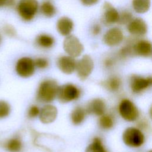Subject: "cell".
Returning <instances> with one entry per match:
<instances>
[{
  "mask_svg": "<svg viewBox=\"0 0 152 152\" xmlns=\"http://www.w3.org/2000/svg\"><path fill=\"white\" fill-rule=\"evenodd\" d=\"M122 138L124 143L131 147L141 146L145 140L143 133L140 129L134 127L126 128L123 134Z\"/></svg>",
  "mask_w": 152,
  "mask_h": 152,
  "instance_id": "cell-3",
  "label": "cell"
},
{
  "mask_svg": "<svg viewBox=\"0 0 152 152\" xmlns=\"http://www.w3.org/2000/svg\"><path fill=\"white\" fill-rule=\"evenodd\" d=\"M36 43L40 47L43 48H49L54 44V39L53 37L46 34H39L36 39Z\"/></svg>",
  "mask_w": 152,
  "mask_h": 152,
  "instance_id": "cell-20",
  "label": "cell"
},
{
  "mask_svg": "<svg viewBox=\"0 0 152 152\" xmlns=\"http://www.w3.org/2000/svg\"><path fill=\"white\" fill-rule=\"evenodd\" d=\"M148 152H151V151H148Z\"/></svg>",
  "mask_w": 152,
  "mask_h": 152,
  "instance_id": "cell-36",
  "label": "cell"
},
{
  "mask_svg": "<svg viewBox=\"0 0 152 152\" xmlns=\"http://www.w3.org/2000/svg\"><path fill=\"white\" fill-rule=\"evenodd\" d=\"M40 11L43 15L47 17H52L56 14V8L49 1H44L40 6Z\"/></svg>",
  "mask_w": 152,
  "mask_h": 152,
  "instance_id": "cell-24",
  "label": "cell"
},
{
  "mask_svg": "<svg viewBox=\"0 0 152 152\" xmlns=\"http://www.w3.org/2000/svg\"><path fill=\"white\" fill-rule=\"evenodd\" d=\"M106 110V104L104 101L97 98L92 100L87 105V112L97 116H102Z\"/></svg>",
  "mask_w": 152,
  "mask_h": 152,
  "instance_id": "cell-18",
  "label": "cell"
},
{
  "mask_svg": "<svg viewBox=\"0 0 152 152\" xmlns=\"http://www.w3.org/2000/svg\"><path fill=\"white\" fill-rule=\"evenodd\" d=\"M57 83L53 80H45L39 85L36 98L40 102L49 103L56 97L58 88Z\"/></svg>",
  "mask_w": 152,
  "mask_h": 152,
  "instance_id": "cell-1",
  "label": "cell"
},
{
  "mask_svg": "<svg viewBox=\"0 0 152 152\" xmlns=\"http://www.w3.org/2000/svg\"><path fill=\"white\" fill-rule=\"evenodd\" d=\"M39 8L37 0H20L17 5V12L24 21H30L34 18Z\"/></svg>",
  "mask_w": 152,
  "mask_h": 152,
  "instance_id": "cell-2",
  "label": "cell"
},
{
  "mask_svg": "<svg viewBox=\"0 0 152 152\" xmlns=\"http://www.w3.org/2000/svg\"><path fill=\"white\" fill-rule=\"evenodd\" d=\"M63 47L65 52L70 56H79L84 50V46L79 39L74 35L67 36L63 42Z\"/></svg>",
  "mask_w": 152,
  "mask_h": 152,
  "instance_id": "cell-5",
  "label": "cell"
},
{
  "mask_svg": "<svg viewBox=\"0 0 152 152\" xmlns=\"http://www.w3.org/2000/svg\"><path fill=\"white\" fill-rule=\"evenodd\" d=\"M121 116L127 121H135L139 115V112L135 105L128 99L122 100L119 106Z\"/></svg>",
  "mask_w": 152,
  "mask_h": 152,
  "instance_id": "cell-7",
  "label": "cell"
},
{
  "mask_svg": "<svg viewBox=\"0 0 152 152\" xmlns=\"http://www.w3.org/2000/svg\"><path fill=\"white\" fill-rule=\"evenodd\" d=\"M5 7V0H0V7Z\"/></svg>",
  "mask_w": 152,
  "mask_h": 152,
  "instance_id": "cell-34",
  "label": "cell"
},
{
  "mask_svg": "<svg viewBox=\"0 0 152 152\" xmlns=\"http://www.w3.org/2000/svg\"><path fill=\"white\" fill-rule=\"evenodd\" d=\"M15 70L18 75L22 78H28L34 72V61L29 57H22L18 59L15 65Z\"/></svg>",
  "mask_w": 152,
  "mask_h": 152,
  "instance_id": "cell-6",
  "label": "cell"
},
{
  "mask_svg": "<svg viewBox=\"0 0 152 152\" xmlns=\"http://www.w3.org/2000/svg\"><path fill=\"white\" fill-rule=\"evenodd\" d=\"M58 114L56 107L51 104L44 106L40 110L39 118L43 124H49L53 122Z\"/></svg>",
  "mask_w": 152,
  "mask_h": 152,
  "instance_id": "cell-15",
  "label": "cell"
},
{
  "mask_svg": "<svg viewBox=\"0 0 152 152\" xmlns=\"http://www.w3.org/2000/svg\"><path fill=\"white\" fill-rule=\"evenodd\" d=\"M3 31L5 34L10 37H14L17 33L14 27L10 24H5L4 26Z\"/></svg>",
  "mask_w": 152,
  "mask_h": 152,
  "instance_id": "cell-29",
  "label": "cell"
},
{
  "mask_svg": "<svg viewBox=\"0 0 152 152\" xmlns=\"http://www.w3.org/2000/svg\"><path fill=\"white\" fill-rule=\"evenodd\" d=\"M11 111L10 103L4 100H0V119L8 117Z\"/></svg>",
  "mask_w": 152,
  "mask_h": 152,
  "instance_id": "cell-26",
  "label": "cell"
},
{
  "mask_svg": "<svg viewBox=\"0 0 152 152\" xmlns=\"http://www.w3.org/2000/svg\"><path fill=\"white\" fill-rule=\"evenodd\" d=\"M127 29L129 33L135 37L142 36L147 32V25L142 18H136L128 24Z\"/></svg>",
  "mask_w": 152,
  "mask_h": 152,
  "instance_id": "cell-11",
  "label": "cell"
},
{
  "mask_svg": "<svg viewBox=\"0 0 152 152\" xmlns=\"http://www.w3.org/2000/svg\"><path fill=\"white\" fill-rule=\"evenodd\" d=\"M74 28V23L72 20L67 17H61L56 23V28L60 34L67 36L70 34Z\"/></svg>",
  "mask_w": 152,
  "mask_h": 152,
  "instance_id": "cell-17",
  "label": "cell"
},
{
  "mask_svg": "<svg viewBox=\"0 0 152 152\" xmlns=\"http://www.w3.org/2000/svg\"><path fill=\"white\" fill-rule=\"evenodd\" d=\"M114 63H115V61L113 60V59H112L111 58H106L104 61V66L107 68H110V67L112 66L113 65Z\"/></svg>",
  "mask_w": 152,
  "mask_h": 152,
  "instance_id": "cell-33",
  "label": "cell"
},
{
  "mask_svg": "<svg viewBox=\"0 0 152 152\" xmlns=\"http://www.w3.org/2000/svg\"><path fill=\"white\" fill-rule=\"evenodd\" d=\"M151 43L147 40L135 39L132 44V55L150 57L151 55Z\"/></svg>",
  "mask_w": 152,
  "mask_h": 152,
  "instance_id": "cell-9",
  "label": "cell"
},
{
  "mask_svg": "<svg viewBox=\"0 0 152 152\" xmlns=\"http://www.w3.org/2000/svg\"><path fill=\"white\" fill-rule=\"evenodd\" d=\"M80 90L72 84H66L58 87L57 97L62 103H67L77 99L80 96Z\"/></svg>",
  "mask_w": 152,
  "mask_h": 152,
  "instance_id": "cell-4",
  "label": "cell"
},
{
  "mask_svg": "<svg viewBox=\"0 0 152 152\" xmlns=\"http://www.w3.org/2000/svg\"><path fill=\"white\" fill-rule=\"evenodd\" d=\"M132 19L133 17L131 12L124 11L119 14L118 23L120 24H128Z\"/></svg>",
  "mask_w": 152,
  "mask_h": 152,
  "instance_id": "cell-27",
  "label": "cell"
},
{
  "mask_svg": "<svg viewBox=\"0 0 152 152\" xmlns=\"http://www.w3.org/2000/svg\"><path fill=\"white\" fill-rule=\"evenodd\" d=\"M114 120L113 117L108 114H103L100 116L99 119L100 126L104 129H109L113 127Z\"/></svg>",
  "mask_w": 152,
  "mask_h": 152,
  "instance_id": "cell-25",
  "label": "cell"
},
{
  "mask_svg": "<svg viewBox=\"0 0 152 152\" xmlns=\"http://www.w3.org/2000/svg\"><path fill=\"white\" fill-rule=\"evenodd\" d=\"M86 117V110L81 107H75L72 112L71 119L75 125H79L83 122Z\"/></svg>",
  "mask_w": 152,
  "mask_h": 152,
  "instance_id": "cell-21",
  "label": "cell"
},
{
  "mask_svg": "<svg viewBox=\"0 0 152 152\" xmlns=\"http://www.w3.org/2000/svg\"><path fill=\"white\" fill-rule=\"evenodd\" d=\"M124 39L122 31L118 27L108 30L103 36V42L109 46H115L120 44Z\"/></svg>",
  "mask_w": 152,
  "mask_h": 152,
  "instance_id": "cell-10",
  "label": "cell"
},
{
  "mask_svg": "<svg viewBox=\"0 0 152 152\" xmlns=\"http://www.w3.org/2000/svg\"><path fill=\"white\" fill-rule=\"evenodd\" d=\"M1 35H0V43H1Z\"/></svg>",
  "mask_w": 152,
  "mask_h": 152,
  "instance_id": "cell-35",
  "label": "cell"
},
{
  "mask_svg": "<svg viewBox=\"0 0 152 152\" xmlns=\"http://www.w3.org/2000/svg\"><path fill=\"white\" fill-rule=\"evenodd\" d=\"M57 65L62 72L70 74L75 69L76 62L74 58L70 56H62L58 59Z\"/></svg>",
  "mask_w": 152,
  "mask_h": 152,
  "instance_id": "cell-16",
  "label": "cell"
},
{
  "mask_svg": "<svg viewBox=\"0 0 152 152\" xmlns=\"http://www.w3.org/2000/svg\"><path fill=\"white\" fill-rule=\"evenodd\" d=\"M103 14L102 16V21L106 26H109L118 23L119 14L117 10L112 5L105 2L103 4Z\"/></svg>",
  "mask_w": 152,
  "mask_h": 152,
  "instance_id": "cell-12",
  "label": "cell"
},
{
  "mask_svg": "<svg viewBox=\"0 0 152 152\" xmlns=\"http://www.w3.org/2000/svg\"><path fill=\"white\" fill-rule=\"evenodd\" d=\"M104 86L110 91H117L121 87V81L120 78L116 76H112L106 80L104 83Z\"/></svg>",
  "mask_w": 152,
  "mask_h": 152,
  "instance_id": "cell-23",
  "label": "cell"
},
{
  "mask_svg": "<svg viewBox=\"0 0 152 152\" xmlns=\"http://www.w3.org/2000/svg\"><path fill=\"white\" fill-rule=\"evenodd\" d=\"M39 113H40L39 108L36 105H32L29 107L28 110L27 115L30 118H34L39 116Z\"/></svg>",
  "mask_w": 152,
  "mask_h": 152,
  "instance_id": "cell-30",
  "label": "cell"
},
{
  "mask_svg": "<svg viewBox=\"0 0 152 152\" xmlns=\"http://www.w3.org/2000/svg\"><path fill=\"white\" fill-rule=\"evenodd\" d=\"M2 147L8 152H21L23 149V143L21 138L14 135L2 141Z\"/></svg>",
  "mask_w": 152,
  "mask_h": 152,
  "instance_id": "cell-14",
  "label": "cell"
},
{
  "mask_svg": "<svg viewBox=\"0 0 152 152\" xmlns=\"http://www.w3.org/2000/svg\"><path fill=\"white\" fill-rule=\"evenodd\" d=\"M151 77H142L137 75H133L131 78V87L133 92L140 93L151 86Z\"/></svg>",
  "mask_w": 152,
  "mask_h": 152,
  "instance_id": "cell-13",
  "label": "cell"
},
{
  "mask_svg": "<svg viewBox=\"0 0 152 152\" xmlns=\"http://www.w3.org/2000/svg\"><path fill=\"white\" fill-rule=\"evenodd\" d=\"M81 3L86 6H91L97 3L99 0H80Z\"/></svg>",
  "mask_w": 152,
  "mask_h": 152,
  "instance_id": "cell-32",
  "label": "cell"
},
{
  "mask_svg": "<svg viewBox=\"0 0 152 152\" xmlns=\"http://www.w3.org/2000/svg\"><path fill=\"white\" fill-rule=\"evenodd\" d=\"M101 32V27L99 24H96L91 28V33L93 35H98Z\"/></svg>",
  "mask_w": 152,
  "mask_h": 152,
  "instance_id": "cell-31",
  "label": "cell"
},
{
  "mask_svg": "<svg viewBox=\"0 0 152 152\" xmlns=\"http://www.w3.org/2000/svg\"><path fill=\"white\" fill-rule=\"evenodd\" d=\"M94 68L92 58L88 55H84L82 58L76 62V71L78 77L81 80H86L91 73Z\"/></svg>",
  "mask_w": 152,
  "mask_h": 152,
  "instance_id": "cell-8",
  "label": "cell"
},
{
  "mask_svg": "<svg viewBox=\"0 0 152 152\" xmlns=\"http://www.w3.org/2000/svg\"><path fill=\"white\" fill-rule=\"evenodd\" d=\"M85 152H108L104 147L102 140L99 137H96L93 142L88 145Z\"/></svg>",
  "mask_w": 152,
  "mask_h": 152,
  "instance_id": "cell-22",
  "label": "cell"
},
{
  "mask_svg": "<svg viewBox=\"0 0 152 152\" xmlns=\"http://www.w3.org/2000/svg\"><path fill=\"white\" fill-rule=\"evenodd\" d=\"M132 7L134 11L139 14H143L147 12L151 5L150 0H132Z\"/></svg>",
  "mask_w": 152,
  "mask_h": 152,
  "instance_id": "cell-19",
  "label": "cell"
},
{
  "mask_svg": "<svg viewBox=\"0 0 152 152\" xmlns=\"http://www.w3.org/2000/svg\"><path fill=\"white\" fill-rule=\"evenodd\" d=\"M35 66L40 69H44L48 66V61L44 58H38L34 61Z\"/></svg>",
  "mask_w": 152,
  "mask_h": 152,
  "instance_id": "cell-28",
  "label": "cell"
}]
</instances>
